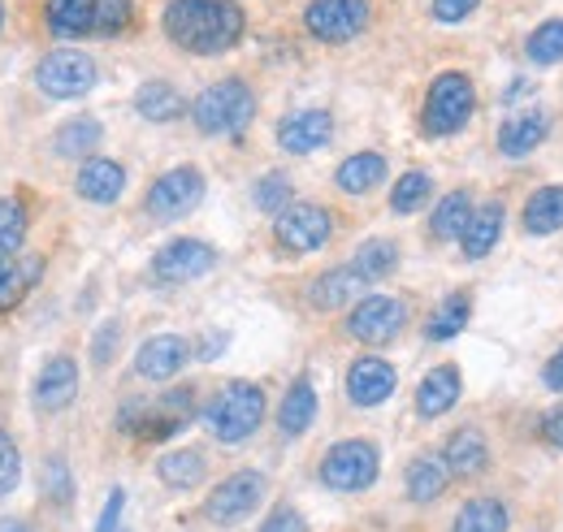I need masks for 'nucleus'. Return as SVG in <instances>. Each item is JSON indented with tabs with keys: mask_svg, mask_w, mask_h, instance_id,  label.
I'll return each mask as SVG.
<instances>
[{
	"mask_svg": "<svg viewBox=\"0 0 563 532\" xmlns=\"http://www.w3.org/2000/svg\"><path fill=\"white\" fill-rule=\"evenodd\" d=\"M161 26L174 48L191 57H221L243 40L247 18L239 0H169Z\"/></svg>",
	"mask_w": 563,
	"mask_h": 532,
	"instance_id": "f257e3e1",
	"label": "nucleus"
},
{
	"mask_svg": "<svg viewBox=\"0 0 563 532\" xmlns=\"http://www.w3.org/2000/svg\"><path fill=\"white\" fill-rule=\"evenodd\" d=\"M265 411H269V395L265 386L256 381H225L205 407V424H209L212 442L221 446H243L247 437H256V429L265 424Z\"/></svg>",
	"mask_w": 563,
	"mask_h": 532,
	"instance_id": "f03ea898",
	"label": "nucleus"
},
{
	"mask_svg": "<svg viewBox=\"0 0 563 532\" xmlns=\"http://www.w3.org/2000/svg\"><path fill=\"white\" fill-rule=\"evenodd\" d=\"M269 502V476L256 467H239L230 476H221L209 489V498L200 502V520L209 529H239L247 524L261 507Z\"/></svg>",
	"mask_w": 563,
	"mask_h": 532,
	"instance_id": "7ed1b4c3",
	"label": "nucleus"
},
{
	"mask_svg": "<svg viewBox=\"0 0 563 532\" xmlns=\"http://www.w3.org/2000/svg\"><path fill=\"white\" fill-rule=\"evenodd\" d=\"M256 118V91L243 78H221L209 82L196 100H191V122L196 131L221 138V134H243Z\"/></svg>",
	"mask_w": 563,
	"mask_h": 532,
	"instance_id": "20e7f679",
	"label": "nucleus"
},
{
	"mask_svg": "<svg viewBox=\"0 0 563 532\" xmlns=\"http://www.w3.org/2000/svg\"><path fill=\"white\" fill-rule=\"evenodd\" d=\"M473 109H477V87L464 69H442L429 91H424L421 104V131L429 138H451L473 122Z\"/></svg>",
	"mask_w": 563,
	"mask_h": 532,
	"instance_id": "39448f33",
	"label": "nucleus"
},
{
	"mask_svg": "<svg viewBox=\"0 0 563 532\" xmlns=\"http://www.w3.org/2000/svg\"><path fill=\"white\" fill-rule=\"evenodd\" d=\"M377 476H382V451L373 437H343L317 464V480L330 494H364L377 485Z\"/></svg>",
	"mask_w": 563,
	"mask_h": 532,
	"instance_id": "423d86ee",
	"label": "nucleus"
},
{
	"mask_svg": "<svg viewBox=\"0 0 563 532\" xmlns=\"http://www.w3.org/2000/svg\"><path fill=\"white\" fill-rule=\"evenodd\" d=\"M334 239V212L325 203L295 200L274 217V247L286 256H312Z\"/></svg>",
	"mask_w": 563,
	"mask_h": 532,
	"instance_id": "0eeeda50",
	"label": "nucleus"
},
{
	"mask_svg": "<svg viewBox=\"0 0 563 532\" xmlns=\"http://www.w3.org/2000/svg\"><path fill=\"white\" fill-rule=\"evenodd\" d=\"M205 187L209 182H205V174L196 165H174V169L152 178V187L143 196V212L152 221H183V217H191L200 208Z\"/></svg>",
	"mask_w": 563,
	"mask_h": 532,
	"instance_id": "6e6552de",
	"label": "nucleus"
},
{
	"mask_svg": "<svg viewBox=\"0 0 563 532\" xmlns=\"http://www.w3.org/2000/svg\"><path fill=\"white\" fill-rule=\"evenodd\" d=\"M404 325H408V303L404 299H390V295H364V299H355L347 321H343L347 337L360 342V346H386V342H395L404 333Z\"/></svg>",
	"mask_w": 563,
	"mask_h": 532,
	"instance_id": "1a4fd4ad",
	"label": "nucleus"
},
{
	"mask_svg": "<svg viewBox=\"0 0 563 532\" xmlns=\"http://www.w3.org/2000/svg\"><path fill=\"white\" fill-rule=\"evenodd\" d=\"M100 82V69L87 53L78 48H57V53H44L40 66H35V87L48 96V100H78L87 96L91 87Z\"/></svg>",
	"mask_w": 563,
	"mask_h": 532,
	"instance_id": "9d476101",
	"label": "nucleus"
},
{
	"mask_svg": "<svg viewBox=\"0 0 563 532\" xmlns=\"http://www.w3.org/2000/svg\"><path fill=\"white\" fill-rule=\"evenodd\" d=\"M373 18L368 0H312L303 9V31L321 44H347Z\"/></svg>",
	"mask_w": 563,
	"mask_h": 532,
	"instance_id": "9b49d317",
	"label": "nucleus"
},
{
	"mask_svg": "<svg viewBox=\"0 0 563 532\" xmlns=\"http://www.w3.org/2000/svg\"><path fill=\"white\" fill-rule=\"evenodd\" d=\"M217 261H221L217 247L205 239H174L152 256V277L165 281V286H187V281L209 277Z\"/></svg>",
	"mask_w": 563,
	"mask_h": 532,
	"instance_id": "f8f14e48",
	"label": "nucleus"
},
{
	"mask_svg": "<svg viewBox=\"0 0 563 532\" xmlns=\"http://www.w3.org/2000/svg\"><path fill=\"white\" fill-rule=\"evenodd\" d=\"M442 464L451 472V480H477L486 476L494 464V451H490V437L482 424H460L451 429V437L442 442Z\"/></svg>",
	"mask_w": 563,
	"mask_h": 532,
	"instance_id": "ddd939ff",
	"label": "nucleus"
},
{
	"mask_svg": "<svg viewBox=\"0 0 563 532\" xmlns=\"http://www.w3.org/2000/svg\"><path fill=\"white\" fill-rule=\"evenodd\" d=\"M196 359V346L183 333H152L135 351V377L143 381H174Z\"/></svg>",
	"mask_w": 563,
	"mask_h": 532,
	"instance_id": "4468645a",
	"label": "nucleus"
},
{
	"mask_svg": "<svg viewBox=\"0 0 563 532\" xmlns=\"http://www.w3.org/2000/svg\"><path fill=\"white\" fill-rule=\"evenodd\" d=\"M343 386H347V399H352L355 407H382V402L395 395L399 373H395V364L382 359V355H360V359H352Z\"/></svg>",
	"mask_w": 563,
	"mask_h": 532,
	"instance_id": "2eb2a0df",
	"label": "nucleus"
},
{
	"mask_svg": "<svg viewBox=\"0 0 563 532\" xmlns=\"http://www.w3.org/2000/svg\"><path fill=\"white\" fill-rule=\"evenodd\" d=\"M74 399H78V359L66 355V351H57V355L44 359V368L35 377V407L44 415H57Z\"/></svg>",
	"mask_w": 563,
	"mask_h": 532,
	"instance_id": "dca6fc26",
	"label": "nucleus"
},
{
	"mask_svg": "<svg viewBox=\"0 0 563 532\" xmlns=\"http://www.w3.org/2000/svg\"><path fill=\"white\" fill-rule=\"evenodd\" d=\"M330 138H334L330 109H299V113H286L278 122V147L290 156H312Z\"/></svg>",
	"mask_w": 563,
	"mask_h": 532,
	"instance_id": "f3484780",
	"label": "nucleus"
},
{
	"mask_svg": "<svg viewBox=\"0 0 563 532\" xmlns=\"http://www.w3.org/2000/svg\"><path fill=\"white\" fill-rule=\"evenodd\" d=\"M74 191H78V200L100 203V208L118 203L126 191V165L113 160V156H87L74 174Z\"/></svg>",
	"mask_w": 563,
	"mask_h": 532,
	"instance_id": "a211bd4d",
	"label": "nucleus"
},
{
	"mask_svg": "<svg viewBox=\"0 0 563 532\" xmlns=\"http://www.w3.org/2000/svg\"><path fill=\"white\" fill-rule=\"evenodd\" d=\"M547 134H551V113L547 109H520L498 126L494 143H498V152L507 160H525L547 143Z\"/></svg>",
	"mask_w": 563,
	"mask_h": 532,
	"instance_id": "6ab92c4d",
	"label": "nucleus"
},
{
	"mask_svg": "<svg viewBox=\"0 0 563 532\" xmlns=\"http://www.w3.org/2000/svg\"><path fill=\"white\" fill-rule=\"evenodd\" d=\"M364 290H368V281L352 265L325 268L308 281V308L312 312H339V308H352L355 299H364Z\"/></svg>",
	"mask_w": 563,
	"mask_h": 532,
	"instance_id": "aec40b11",
	"label": "nucleus"
},
{
	"mask_svg": "<svg viewBox=\"0 0 563 532\" xmlns=\"http://www.w3.org/2000/svg\"><path fill=\"white\" fill-rule=\"evenodd\" d=\"M464 395V381H460V368L455 364H438L429 368L417 386V415L421 420H442L446 411H455V402Z\"/></svg>",
	"mask_w": 563,
	"mask_h": 532,
	"instance_id": "412c9836",
	"label": "nucleus"
},
{
	"mask_svg": "<svg viewBox=\"0 0 563 532\" xmlns=\"http://www.w3.org/2000/svg\"><path fill=\"white\" fill-rule=\"evenodd\" d=\"M503 221H507L503 200H486L473 208V217H468V225H464V234H460L464 261H486V256H490L494 247H498V239H503Z\"/></svg>",
	"mask_w": 563,
	"mask_h": 532,
	"instance_id": "4be33fe9",
	"label": "nucleus"
},
{
	"mask_svg": "<svg viewBox=\"0 0 563 532\" xmlns=\"http://www.w3.org/2000/svg\"><path fill=\"white\" fill-rule=\"evenodd\" d=\"M446 489H451V472L442 464V455H438V451L412 455V464L404 467V494H408V502L429 507V502H438Z\"/></svg>",
	"mask_w": 563,
	"mask_h": 532,
	"instance_id": "5701e85b",
	"label": "nucleus"
},
{
	"mask_svg": "<svg viewBox=\"0 0 563 532\" xmlns=\"http://www.w3.org/2000/svg\"><path fill=\"white\" fill-rule=\"evenodd\" d=\"M40 277H44V256L40 252H22L13 261H0V317L22 308V299L40 286Z\"/></svg>",
	"mask_w": 563,
	"mask_h": 532,
	"instance_id": "b1692460",
	"label": "nucleus"
},
{
	"mask_svg": "<svg viewBox=\"0 0 563 532\" xmlns=\"http://www.w3.org/2000/svg\"><path fill=\"white\" fill-rule=\"evenodd\" d=\"M312 420H317V386L312 377H295L278 402V433L286 442H295L312 429Z\"/></svg>",
	"mask_w": 563,
	"mask_h": 532,
	"instance_id": "393cba45",
	"label": "nucleus"
},
{
	"mask_svg": "<svg viewBox=\"0 0 563 532\" xmlns=\"http://www.w3.org/2000/svg\"><path fill=\"white\" fill-rule=\"evenodd\" d=\"M386 174H390V165L382 152H355L334 169V187L343 196H373L386 182Z\"/></svg>",
	"mask_w": 563,
	"mask_h": 532,
	"instance_id": "a878e982",
	"label": "nucleus"
},
{
	"mask_svg": "<svg viewBox=\"0 0 563 532\" xmlns=\"http://www.w3.org/2000/svg\"><path fill=\"white\" fill-rule=\"evenodd\" d=\"M135 113H140L143 122L165 126V122H178L187 113V100H183V91L174 82L147 78V82H140V91H135Z\"/></svg>",
	"mask_w": 563,
	"mask_h": 532,
	"instance_id": "bb28decb",
	"label": "nucleus"
},
{
	"mask_svg": "<svg viewBox=\"0 0 563 532\" xmlns=\"http://www.w3.org/2000/svg\"><path fill=\"white\" fill-rule=\"evenodd\" d=\"M473 208H477V203H473V191H451V196H442V200L433 203V212H429V225H424L429 243H460V234H464Z\"/></svg>",
	"mask_w": 563,
	"mask_h": 532,
	"instance_id": "cd10ccee",
	"label": "nucleus"
},
{
	"mask_svg": "<svg viewBox=\"0 0 563 532\" xmlns=\"http://www.w3.org/2000/svg\"><path fill=\"white\" fill-rule=\"evenodd\" d=\"M209 476V455L200 446H178L156 459V480L165 489H196Z\"/></svg>",
	"mask_w": 563,
	"mask_h": 532,
	"instance_id": "c85d7f7f",
	"label": "nucleus"
},
{
	"mask_svg": "<svg viewBox=\"0 0 563 532\" xmlns=\"http://www.w3.org/2000/svg\"><path fill=\"white\" fill-rule=\"evenodd\" d=\"M100 143H104V126L96 118H70L48 138L53 156H62V160H87V156L100 152Z\"/></svg>",
	"mask_w": 563,
	"mask_h": 532,
	"instance_id": "c756f323",
	"label": "nucleus"
},
{
	"mask_svg": "<svg viewBox=\"0 0 563 532\" xmlns=\"http://www.w3.org/2000/svg\"><path fill=\"white\" fill-rule=\"evenodd\" d=\"M511 529V507L498 498V494H477L468 498L455 520H451V532H507Z\"/></svg>",
	"mask_w": 563,
	"mask_h": 532,
	"instance_id": "7c9ffc66",
	"label": "nucleus"
},
{
	"mask_svg": "<svg viewBox=\"0 0 563 532\" xmlns=\"http://www.w3.org/2000/svg\"><path fill=\"white\" fill-rule=\"evenodd\" d=\"M520 225H525V234H533V239H547V234H560L563 230V182L555 187H538L525 208H520Z\"/></svg>",
	"mask_w": 563,
	"mask_h": 532,
	"instance_id": "2f4dec72",
	"label": "nucleus"
},
{
	"mask_svg": "<svg viewBox=\"0 0 563 532\" xmlns=\"http://www.w3.org/2000/svg\"><path fill=\"white\" fill-rule=\"evenodd\" d=\"M473 321V290H451L424 321V337L429 342H451L455 333H464V325Z\"/></svg>",
	"mask_w": 563,
	"mask_h": 532,
	"instance_id": "473e14b6",
	"label": "nucleus"
},
{
	"mask_svg": "<svg viewBox=\"0 0 563 532\" xmlns=\"http://www.w3.org/2000/svg\"><path fill=\"white\" fill-rule=\"evenodd\" d=\"M31 234V208L22 196H0V261H13L26 252Z\"/></svg>",
	"mask_w": 563,
	"mask_h": 532,
	"instance_id": "72a5a7b5",
	"label": "nucleus"
},
{
	"mask_svg": "<svg viewBox=\"0 0 563 532\" xmlns=\"http://www.w3.org/2000/svg\"><path fill=\"white\" fill-rule=\"evenodd\" d=\"M44 22H48V31H53V35H62V40L91 35V22H96V0H48Z\"/></svg>",
	"mask_w": 563,
	"mask_h": 532,
	"instance_id": "f704fd0d",
	"label": "nucleus"
},
{
	"mask_svg": "<svg viewBox=\"0 0 563 532\" xmlns=\"http://www.w3.org/2000/svg\"><path fill=\"white\" fill-rule=\"evenodd\" d=\"M352 268L373 286V281H386L395 268H399V243L395 239H364L355 247Z\"/></svg>",
	"mask_w": 563,
	"mask_h": 532,
	"instance_id": "c9c22d12",
	"label": "nucleus"
},
{
	"mask_svg": "<svg viewBox=\"0 0 563 532\" xmlns=\"http://www.w3.org/2000/svg\"><path fill=\"white\" fill-rule=\"evenodd\" d=\"M40 485H44V502L48 507H57V511H70L74 507V472L66 464V455H44Z\"/></svg>",
	"mask_w": 563,
	"mask_h": 532,
	"instance_id": "e433bc0d",
	"label": "nucleus"
},
{
	"mask_svg": "<svg viewBox=\"0 0 563 532\" xmlns=\"http://www.w3.org/2000/svg\"><path fill=\"white\" fill-rule=\"evenodd\" d=\"M525 57L533 66H560L563 62V18H547L529 31L525 40Z\"/></svg>",
	"mask_w": 563,
	"mask_h": 532,
	"instance_id": "4c0bfd02",
	"label": "nucleus"
},
{
	"mask_svg": "<svg viewBox=\"0 0 563 532\" xmlns=\"http://www.w3.org/2000/svg\"><path fill=\"white\" fill-rule=\"evenodd\" d=\"M433 196V178L424 174V169H408L395 187H390V212H399V217H412V212H421L424 203Z\"/></svg>",
	"mask_w": 563,
	"mask_h": 532,
	"instance_id": "58836bf2",
	"label": "nucleus"
},
{
	"mask_svg": "<svg viewBox=\"0 0 563 532\" xmlns=\"http://www.w3.org/2000/svg\"><path fill=\"white\" fill-rule=\"evenodd\" d=\"M252 200H256V208H261V212L278 217L282 208H290V203H295V182H290L282 169H269V174H261V178H256Z\"/></svg>",
	"mask_w": 563,
	"mask_h": 532,
	"instance_id": "ea45409f",
	"label": "nucleus"
},
{
	"mask_svg": "<svg viewBox=\"0 0 563 532\" xmlns=\"http://www.w3.org/2000/svg\"><path fill=\"white\" fill-rule=\"evenodd\" d=\"M135 18V4L131 0H96V22H91V35H122Z\"/></svg>",
	"mask_w": 563,
	"mask_h": 532,
	"instance_id": "a19ab883",
	"label": "nucleus"
},
{
	"mask_svg": "<svg viewBox=\"0 0 563 532\" xmlns=\"http://www.w3.org/2000/svg\"><path fill=\"white\" fill-rule=\"evenodd\" d=\"M18 485H22V451H18L13 433L0 429V502L13 498Z\"/></svg>",
	"mask_w": 563,
	"mask_h": 532,
	"instance_id": "79ce46f5",
	"label": "nucleus"
},
{
	"mask_svg": "<svg viewBox=\"0 0 563 532\" xmlns=\"http://www.w3.org/2000/svg\"><path fill=\"white\" fill-rule=\"evenodd\" d=\"M118 351H122V321L96 325V333H91V364H96V373H104L118 359Z\"/></svg>",
	"mask_w": 563,
	"mask_h": 532,
	"instance_id": "37998d69",
	"label": "nucleus"
},
{
	"mask_svg": "<svg viewBox=\"0 0 563 532\" xmlns=\"http://www.w3.org/2000/svg\"><path fill=\"white\" fill-rule=\"evenodd\" d=\"M256 532H308V520H303V511H299V507L278 502V507L265 516V524H261Z\"/></svg>",
	"mask_w": 563,
	"mask_h": 532,
	"instance_id": "c03bdc74",
	"label": "nucleus"
},
{
	"mask_svg": "<svg viewBox=\"0 0 563 532\" xmlns=\"http://www.w3.org/2000/svg\"><path fill=\"white\" fill-rule=\"evenodd\" d=\"M477 9H482V0H429V13H433V22H446V26H455V22L473 18Z\"/></svg>",
	"mask_w": 563,
	"mask_h": 532,
	"instance_id": "a18cd8bd",
	"label": "nucleus"
},
{
	"mask_svg": "<svg viewBox=\"0 0 563 532\" xmlns=\"http://www.w3.org/2000/svg\"><path fill=\"white\" fill-rule=\"evenodd\" d=\"M538 429H542V442H547L551 451H563V402H555V407L542 415Z\"/></svg>",
	"mask_w": 563,
	"mask_h": 532,
	"instance_id": "49530a36",
	"label": "nucleus"
},
{
	"mask_svg": "<svg viewBox=\"0 0 563 532\" xmlns=\"http://www.w3.org/2000/svg\"><path fill=\"white\" fill-rule=\"evenodd\" d=\"M542 381H547V390H555L563 395V346L547 359V368H542Z\"/></svg>",
	"mask_w": 563,
	"mask_h": 532,
	"instance_id": "de8ad7c7",
	"label": "nucleus"
},
{
	"mask_svg": "<svg viewBox=\"0 0 563 532\" xmlns=\"http://www.w3.org/2000/svg\"><path fill=\"white\" fill-rule=\"evenodd\" d=\"M225 342H230L225 333H205V337H200V346H196V355H200V359H217V355L225 351Z\"/></svg>",
	"mask_w": 563,
	"mask_h": 532,
	"instance_id": "09e8293b",
	"label": "nucleus"
},
{
	"mask_svg": "<svg viewBox=\"0 0 563 532\" xmlns=\"http://www.w3.org/2000/svg\"><path fill=\"white\" fill-rule=\"evenodd\" d=\"M529 91H533V82H529V78H511V87L503 91V100H507V104H516V100H520V96H529Z\"/></svg>",
	"mask_w": 563,
	"mask_h": 532,
	"instance_id": "8fccbe9b",
	"label": "nucleus"
},
{
	"mask_svg": "<svg viewBox=\"0 0 563 532\" xmlns=\"http://www.w3.org/2000/svg\"><path fill=\"white\" fill-rule=\"evenodd\" d=\"M0 532H35V524H31L26 516H4V520H0Z\"/></svg>",
	"mask_w": 563,
	"mask_h": 532,
	"instance_id": "3c124183",
	"label": "nucleus"
},
{
	"mask_svg": "<svg viewBox=\"0 0 563 532\" xmlns=\"http://www.w3.org/2000/svg\"><path fill=\"white\" fill-rule=\"evenodd\" d=\"M0 26H4V4H0Z\"/></svg>",
	"mask_w": 563,
	"mask_h": 532,
	"instance_id": "603ef678",
	"label": "nucleus"
},
{
	"mask_svg": "<svg viewBox=\"0 0 563 532\" xmlns=\"http://www.w3.org/2000/svg\"><path fill=\"white\" fill-rule=\"evenodd\" d=\"M113 532H126V529H113Z\"/></svg>",
	"mask_w": 563,
	"mask_h": 532,
	"instance_id": "864d4df0",
	"label": "nucleus"
}]
</instances>
